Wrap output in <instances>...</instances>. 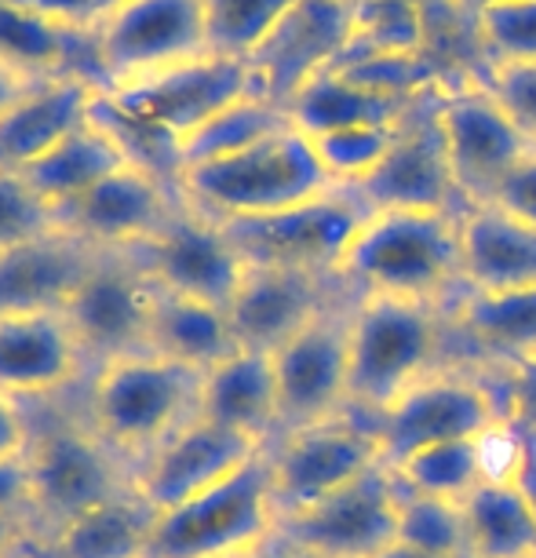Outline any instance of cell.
<instances>
[{"instance_id": "6da1fadb", "label": "cell", "mask_w": 536, "mask_h": 558, "mask_svg": "<svg viewBox=\"0 0 536 558\" xmlns=\"http://www.w3.org/2000/svg\"><path fill=\"white\" fill-rule=\"evenodd\" d=\"M460 213H413V208L373 213L346 245L336 278L354 300L394 296L446 307L464 289Z\"/></svg>"}, {"instance_id": "7a4b0ae2", "label": "cell", "mask_w": 536, "mask_h": 558, "mask_svg": "<svg viewBox=\"0 0 536 558\" xmlns=\"http://www.w3.org/2000/svg\"><path fill=\"white\" fill-rule=\"evenodd\" d=\"M346 340H351V373H346L351 409L373 424L409 387L453 362L441 303L357 296Z\"/></svg>"}, {"instance_id": "3957f363", "label": "cell", "mask_w": 536, "mask_h": 558, "mask_svg": "<svg viewBox=\"0 0 536 558\" xmlns=\"http://www.w3.org/2000/svg\"><path fill=\"white\" fill-rule=\"evenodd\" d=\"M66 398L29 405L34 430H29L26 463L40 544L77 514L132 489V463L121 460L92 430L81 405L66 402Z\"/></svg>"}, {"instance_id": "277c9868", "label": "cell", "mask_w": 536, "mask_h": 558, "mask_svg": "<svg viewBox=\"0 0 536 558\" xmlns=\"http://www.w3.org/2000/svg\"><path fill=\"white\" fill-rule=\"evenodd\" d=\"M202 376L197 368L168 362L154 351L124 354L92 368L77 391V405L92 430L135 471L146 452L197 416Z\"/></svg>"}, {"instance_id": "5b68a950", "label": "cell", "mask_w": 536, "mask_h": 558, "mask_svg": "<svg viewBox=\"0 0 536 558\" xmlns=\"http://www.w3.org/2000/svg\"><path fill=\"white\" fill-rule=\"evenodd\" d=\"M332 186L336 183L321 168L310 135L300 129H285L241 154L179 172L183 202L219 223L285 213Z\"/></svg>"}, {"instance_id": "8992f818", "label": "cell", "mask_w": 536, "mask_h": 558, "mask_svg": "<svg viewBox=\"0 0 536 558\" xmlns=\"http://www.w3.org/2000/svg\"><path fill=\"white\" fill-rule=\"evenodd\" d=\"M278 530L267 449L202 497L154 514L146 558H241Z\"/></svg>"}, {"instance_id": "52a82bcc", "label": "cell", "mask_w": 536, "mask_h": 558, "mask_svg": "<svg viewBox=\"0 0 536 558\" xmlns=\"http://www.w3.org/2000/svg\"><path fill=\"white\" fill-rule=\"evenodd\" d=\"M500 387L489 368L449 362L413 384L387 413L376 420L383 463H398L416 449L438 441L482 438L503 424Z\"/></svg>"}, {"instance_id": "ba28073f", "label": "cell", "mask_w": 536, "mask_h": 558, "mask_svg": "<svg viewBox=\"0 0 536 558\" xmlns=\"http://www.w3.org/2000/svg\"><path fill=\"white\" fill-rule=\"evenodd\" d=\"M267 457L281 519V514L303 511L329 493L351 486L354 478L383 463V446L373 420L346 409L340 416L278 435L267 446Z\"/></svg>"}, {"instance_id": "9c48e42d", "label": "cell", "mask_w": 536, "mask_h": 558, "mask_svg": "<svg viewBox=\"0 0 536 558\" xmlns=\"http://www.w3.org/2000/svg\"><path fill=\"white\" fill-rule=\"evenodd\" d=\"M373 216V205L354 186H332L285 213L223 223L245 263L336 274L346 245Z\"/></svg>"}, {"instance_id": "30bf717a", "label": "cell", "mask_w": 536, "mask_h": 558, "mask_svg": "<svg viewBox=\"0 0 536 558\" xmlns=\"http://www.w3.org/2000/svg\"><path fill=\"white\" fill-rule=\"evenodd\" d=\"M157 286L132 252H99L66 300L73 336H77L88 373L124 354L150 351Z\"/></svg>"}, {"instance_id": "8fae6325", "label": "cell", "mask_w": 536, "mask_h": 558, "mask_svg": "<svg viewBox=\"0 0 536 558\" xmlns=\"http://www.w3.org/2000/svg\"><path fill=\"white\" fill-rule=\"evenodd\" d=\"M438 118L464 205L492 202L503 186V179L536 146L525 140V132L508 118V110L492 99V92L475 73L441 84Z\"/></svg>"}, {"instance_id": "7c38bea8", "label": "cell", "mask_w": 536, "mask_h": 558, "mask_svg": "<svg viewBox=\"0 0 536 558\" xmlns=\"http://www.w3.org/2000/svg\"><path fill=\"white\" fill-rule=\"evenodd\" d=\"M438 99H441V84L424 92L405 110V118L394 124V140L387 146L380 168L365 183L354 186L373 205V213H387V208L460 213L464 208V197L456 191L453 165H449Z\"/></svg>"}, {"instance_id": "4fadbf2b", "label": "cell", "mask_w": 536, "mask_h": 558, "mask_svg": "<svg viewBox=\"0 0 536 558\" xmlns=\"http://www.w3.org/2000/svg\"><path fill=\"white\" fill-rule=\"evenodd\" d=\"M96 45L107 88L212 56L205 0H121L96 26Z\"/></svg>"}, {"instance_id": "5bb4252c", "label": "cell", "mask_w": 536, "mask_h": 558, "mask_svg": "<svg viewBox=\"0 0 536 558\" xmlns=\"http://www.w3.org/2000/svg\"><path fill=\"white\" fill-rule=\"evenodd\" d=\"M107 96L121 110L154 121L157 129L172 132L183 143L186 135L202 129L219 110L256 96V81H252L248 59L202 56L191 62H175V66L143 73V77L121 81L107 88Z\"/></svg>"}, {"instance_id": "9a60e30c", "label": "cell", "mask_w": 536, "mask_h": 558, "mask_svg": "<svg viewBox=\"0 0 536 558\" xmlns=\"http://www.w3.org/2000/svg\"><path fill=\"white\" fill-rule=\"evenodd\" d=\"M398 486L394 471L376 463L351 486L329 493L303 511L281 514L278 533L321 558H380L398 544Z\"/></svg>"}, {"instance_id": "2e32d148", "label": "cell", "mask_w": 536, "mask_h": 558, "mask_svg": "<svg viewBox=\"0 0 536 558\" xmlns=\"http://www.w3.org/2000/svg\"><path fill=\"white\" fill-rule=\"evenodd\" d=\"M132 256L143 263V270L150 274L157 289L216 303L223 311L248 270L230 230L186 202Z\"/></svg>"}, {"instance_id": "e0dca14e", "label": "cell", "mask_w": 536, "mask_h": 558, "mask_svg": "<svg viewBox=\"0 0 536 558\" xmlns=\"http://www.w3.org/2000/svg\"><path fill=\"white\" fill-rule=\"evenodd\" d=\"M354 40V0H296L248 56L256 96L289 107L318 73L332 70Z\"/></svg>"}, {"instance_id": "ac0fdd59", "label": "cell", "mask_w": 536, "mask_h": 558, "mask_svg": "<svg viewBox=\"0 0 536 558\" xmlns=\"http://www.w3.org/2000/svg\"><path fill=\"white\" fill-rule=\"evenodd\" d=\"M351 300L354 296L336 274L248 263L234 300L227 303V318L241 351L275 354L281 343L300 336L321 314Z\"/></svg>"}, {"instance_id": "d6986e66", "label": "cell", "mask_w": 536, "mask_h": 558, "mask_svg": "<svg viewBox=\"0 0 536 558\" xmlns=\"http://www.w3.org/2000/svg\"><path fill=\"white\" fill-rule=\"evenodd\" d=\"M263 449H267L263 441L237 435V430L212 424L197 413L135 463L132 489L150 511H168L237 475Z\"/></svg>"}, {"instance_id": "ffe728a7", "label": "cell", "mask_w": 536, "mask_h": 558, "mask_svg": "<svg viewBox=\"0 0 536 558\" xmlns=\"http://www.w3.org/2000/svg\"><path fill=\"white\" fill-rule=\"evenodd\" d=\"M351 307L354 300L332 307L270 354L281 405L278 435L340 416L351 409V391H346V373H351V340H346V332H351Z\"/></svg>"}, {"instance_id": "44dd1931", "label": "cell", "mask_w": 536, "mask_h": 558, "mask_svg": "<svg viewBox=\"0 0 536 558\" xmlns=\"http://www.w3.org/2000/svg\"><path fill=\"white\" fill-rule=\"evenodd\" d=\"M179 205H183L179 183L150 168L121 165L92 191H84L77 202L59 208L56 223L88 248L135 252L172 219Z\"/></svg>"}, {"instance_id": "7402d4cb", "label": "cell", "mask_w": 536, "mask_h": 558, "mask_svg": "<svg viewBox=\"0 0 536 558\" xmlns=\"http://www.w3.org/2000/svg\"><path fill=\"white\" fill-rule=\"evenodd\" d=\"M88 362L62 311L0 314V391L19 402L77 395Z\"/></svg>"}, {"instance_id": "603a6c76", "label": "cell", "mask_w": 536, "mask_h": 558, "mask_svg": "<svg viewBox=\"0 0 536 558\" xmlns=\"http://www.w3.org/2000/svg\"><path fill=\"white\" fill-rule=\"evenodd\" d=\"M449 347L460 365H514L536 357V286L475 292L446 303Z\"/></svg>"}, {"instance_id": "cb8c5ba5", "label": "cell", "mask_w": 536, "mask_h": 558, "mask_svg": "<svg viewBox=\"0 0 536 558\" xmlns=\"http://www.w3.org/2000/svg\"><path fill=\"white\" fill-rule=\"evenodd\" d=\"M0 66L29 81L88 77L107 92L96 26H66L19 0H0Z\"/></svg>"}, {"instance_id": "d4e9b609", "label": "cell", "mask_w": 536, "mask_h": 558, "mask_svg": "<svg viewBox=\"0 0 536 558\" xmlns=\"http://www.w3.org/2000/svg\"><path fill=\"white\" fill-rule=\"evenodd\" d=\"M99 92L88 77H56L19 96L0 113V172H23L81 129Z\"/></svg>"}, {"instance_id": "484cf974", "label": "cell", "mask_w": 536, "mask_h": 558, "mask_svg": "<svg viewBox=\"0 0 536 558\" xmlns=\"http://www.w3.org/2000/svg\"><path fill=\"white\" fill-rule=\"evenodd\" d=\"M96 248L66 230L0 248V314L62 311L88 270Z\"/></svg>"}, {"instance_id": "4316f807", "label": "cell", "mask_w": 536, "mask_h": 558, "mask_svg": "<svg viewBox=\"0 0 536 558\" xmlns=\"http://www.w3.org/2000/svg\"><path fill=\"white\" fill-rule=\"evenodd\" d=\"M460 270H464V289L475 292L536 286V227L492 202L464 205Z\"/></svg>"}, {"instance_id": "83f0119b", "label": "cell", "mask_w": 536, "mask_h": 558, "mask_svg": "<svg viewBox=\"0 0 536 558\" xmlns=\"http://www.w3.org/2000/svg\"><path fill=\"white\" fill-rule=\"evenodd\" d=\"M197 413L270 446L281 430L278 380L270 354L234 351L202 376V405Z\"/></svg>"}, {"instance_id": "f1b7e54d", "label": "cell", "mask_w": 536, "mask_h": 558, "mask_svg": "<svg viewBox=\"0 0 536 558\" xmlns=\"http://www.w3.org/2000/svg\"><path fill=\"white\" fill-rule=\"evenodd\" d=\"M150 351L168 357V362L208 373L241 347L223 307L157 289L150 318Z\"/></svg>"}, {"instance_id": "f546056e", "label": "cell", "mask_w": 536, "mask_h": 558, "mask_svg": "<svg viewBox=\"0 0 536 558\" xmlns=\"http://www.w3.org/2000/svg\"><path fill=\"white\" fill-rule=\"evenodd\" d=\"M154 514L129 489L51 533L40 544V558H146Z\"/></svg>"}, {"instance_id": "4dcf8cb0", "label": "cell", "mask_w": 536, "mask_h": 558, "mask_svg": "<svg viewBox=\"0 0 536 558\" xmlns=\"http://www.w3.org/2000/svg\"><path fill=\"white\" fill-rule=\"evenodd\" d=\"M121 165H132V161L124 157L118 140L88 113V121H84L81 129H73L66 140L51 146L40 161L23 168V175L59 213V208H66L70 202H77L84 191H92L99 179L118 172Z\"/></svg>"}, {"instance_id": "1f68e13d", "label": "cell", "mask_w": 536, "mask_h": 558, "mask_svg": "<svg viewBox=\"0 0 536 558\" xmlns=\"http://www.w3.org/2000/svg\"><path fill=\"white\" fill-rule=\"evenodd\" d=\"M419 99V96H416ZM416 99H391L380 92L357 88L336 70H325L310 77L296 96L289 99L292 129L303 135H325L340 129H357V124H398Z\"/></svg>"}, {"instance_id": "d6a6232c", "label": "cell", "mask_w": 536, "mask_h": 558, "mask_svg": "<svg viewBox=\"0 0 536 558\" xmlns=\"http://www.w3.org/2000/svg\"><path fill=\"white\" fill-rule=\"evenodd\" d=\"M467 558H536V508L511 478H482L464 497Z\"/></svg>"}, {"instance_id": "836d02e7", "label": "cell", "mask_w": 536, "mask_h": 558, "mask_svg": "<svg viewBox=\"0 0 536 558\" xmlns=\"http://www.w3.org/2000/svg\"><path fill=\"white\" fill-rule=\"evenodd\" d=\"M285 129H292V118L285 107H278V102H270L263 96H248L234 102V107L219 110L202 129H194L186 135V140L179 143V157H183V168L219 161V157L241 154Z\"/></svg>"}, {"instance_id": "e575fe53", "label": "cell", "mask_w": 536, "mask_h": 558, "mask_svg": "<svg viewBox=\"0 0 536 558\" xmlns=\"http://www.w3.org/2000/svg\"><path fill=\"white\" fill-rule=\"evenodd\" d=\"M398 482L413 493L427 497L460 500L486 478V460H482V438H460V441H438V446L416 449L398 463H387Z\"/></svg>"}, {"instance_id": "d590c367", "label": "cell", "mask_w": 536, "mask_h": 558, "mask_svg": "<svg viewBox=\"0 0 536 558\" xmlns=\"http://www.w3.org/2000/svg\"><path fill=\"white\" fill-rule=\"evenodd\" d=\"M427 4L419 0H354V40L343 56H416L430 51Z\"/></svg>"}, {"instance_id": "8d00e7d4", "label": "cell", "mask_w": 536, "mask_h": 558, "mask_svg": "<svg viewBox=\"0 0 536 558\" xmlns=\"http://www.w3.org/2000/svg\"><path fill=\"white\" fill-rule=\"evenodd\" d=\"M398 544L438 558H467L464 504L427 497V493H413L402 486V500H398Z\"/></svg>"}, {"instance_id": "74e56055", "label": "cell", "mask_w": 536, "mask_h": 558, "mask_svg": "<svg viewBox=\"0 0 536 558\" xmlns=\"http://www.w3.org/2000/svg\"><path fill=\"white\" fill-rule=\"evenodd\" d=\"M92 118H96L102 129H107L118 146L124 150L132 165L150 168V172L172 179L179 183V172H183V157H179V140L172 132L157 129L154 121L135 118V113L121 110L107 92H99L96 102H92Z\"/></svg>"}, {"instance_id": "f35d334b", "label": "cell", "mask_w": 536, "mask_h": 558, "mask_svg": "<svg viewBox=\"0 0 536 558\" xmlns=\"http://www.w3.org/2000/svg\"><path fill=\"white\" fill-rule=\"evenodd\" d=\"M296 0H205L212 56L248 59Z\"/></svg>"}, {"instance_id": "ab89813d", "label": "cell", "mask_w": 536, "mask_h": 558, "mask_svg": "<svg viewBox=\"0 0 536 558\" xmlns=\"http://www.w3.org/2000/svg\"><path fill=\"white\" fill-rule=\"evenodd\" d=\"M391 140H394V124H357V129L314 135L310 143L336 186H357L380 168Z\"/></svg>"}, {"instance_id": "60d3db41", "label": "cell", "mask_w": 536, "mask_h": 558, "mask_svg": "<svg viewBox=\"0 0 536 558\" xmlns=\"http://www.w3.org/2000/svg\"><path fill=\"white\" fill-rule=\"evenodd\" d=\"M471 26L486 62H536V0H503Z\"/></svg>"}, {"instance_id": "b9f144b4", "label": "cell", "mask_w": 536, "mask_h": 558, "mask_svg": "<svg viewBox=\"0 0 536 558\" xmlns=\"http://www.w3.org/2000/svg\"><path fill=\"white\" fill-rule=\"evenodd\" d=\"M59 230L56 208L26 183L23 172H0V248Z\"/></svg>"}, {"instance_id": "7bdbcfd3", "label": "cell", "mask_w": 536, "mask_h": 558, "mask_svg": "<svg viewBox=\"0 0 536 558\" xmlns=\"http://www.w3.org/2000/svg\"><path fill=\"white\" fill-rule=\"evenodd\" d=\"M475 77L508 110V118L536 143V62H486Z\"/></svg>"}, {"instance_id": "ee69618b", "label": "cell", "mask_w": 536, "mask_h": 558, "mask_svg": "<svg viewBox=\"0 0 536 558\" xmlns=\"http://www.w3.org/2000/svg\"><path fill=\"white\" fill-rule=\"evenodd\" d=\"M492 373L500 387V402L508 413V424L519 430H536V357L514 365H482Z\"/></svg>"}, {"instance_id": "f6af8a7d", "label": "cell", "mask_w": 536, "mask_h": 558, "mask_svg": "<svg viewBox=\"0 0 536 558\" xmlns=\"http://www.w3.org/2000/svg\"><path fill=\"white\" fill-rule=\"evenodd\" d=\"M0 514L4 519L34 522V486H29V463L23 457L0 460ZM37 530V525H34Z\"/></svg>"}, {"instance_id": "bcb514c9", "label": "cell", "mask_w": 536, "mask_h": 558, "mask_svg": "<svg viewBox=\"0 0 536 558\" xmlns=\"http://www.w3.org/2000/svg\"><path fill=\"white\" fill-rule=\"evenodd\" d=\"M492 205H500L503 213L519 216L525 223L536 227V146L525 154V161L503 179V186L497 191V197H492Z\"/></svg>"}, {"instance_id": "7dc6e473", "label": "cell", "mask_w": 536, "mask_h": 558, "mask_svg": "<svg viewBox=\"0 0 536 558\" xmlns=\"http://www.w3.org/2000/svg\"><path fill=\"white\" fill-rule=\"evenodd\" d=\"M29 405L19 398L0 391V460L4 457H23L29 446Z\"/></svg>"}, {"instance_id": "c3c4849f", "label": "cell", "mask_w": 536, "mask_h": 558, "mask_svg": "<svg viewBox=\"0 0 536 558\" xmlns=\"http://www.w3.org/2000/svg\"><path fill=\"white\" fill-rule=\"evenodd\" d=\"M19 4L37 8V12L59 19V23H66V26L92 29L102 23V15L113 8V0H19Z\"/></svg>"}, {"instance_id": "681fc988", "label": "cell", "mask_w": 536, "mask_h": 558, "mask_svg": "<svg viewBox=\"0 0 536 558\" xmlns=\"http://www.w3.org/2000/svg\"><path fill=\"white\" fill-rule=\"evenodd\" d=\"M40 533L26 519H4L0 514V558H37Z\"/></svg>"}, {"instance_id": "f907efd6", "label": "cell", "mask_w": 536, "mask_h": 558, "mask_svg": "<svg viewBox=\"0 0 536 558\" xmlns=\"http://www.w3.org/2000/svg\"><path fill=\"white\" fill-rule=\"evenodd\" d=\"M511 482L536 508V430H522V449H519V463H514Z\"/></svg>"}, {"instance_id": "816d5d0a", "label": "cell", "mask_w": 536, "mask_h": 558, "mask_svg": "<svg viewBox=\"0 0 536 558\" xmlns=\"http://www.w3.org/2000/svg\"><path fill=\"white\" fill-rule=\"evenodd\" d=\"M241 558H321V555L307 551V547H300L296 541H289L285 533L275 530V536H267L259 547H252V551Z\"/></svg>"}, {"instance_id": "f5cc1de1", "label": "cell", "mask_w": 536, "mask_h": 558, "mask_svg": "<svg viewBox=\"0 0 536 558\" xmlns=\"http://www.w3.org/2000/svg\"><path fill=\"white\" fill-rule=\"evenodd\" d=\"M34 84H40V81H29V77H23V73L0 66V113L12 107L19 96H26V92L34 88Z\"/></svg>"}, {"instance_id": "db71d44e", "label": "cell", "mask_w": 536, "mask_h": 558, "mask_svg": "<svg viewBox=\"0 0 536 558\" xmlns=\"http://www.w3.org/2000/svg\"><path fill=\"white\" fill-rule=\"evenodd\" d=\"M446 4H449V8H456L460 15L471 19V23H475V19H478L482 12H489V8L503 4V0H446Z\"/></svg>"}, {"instance_id": "11a10c76", "label": "cell", "mask_w": 536, "mask_h": 558, "mask_svg": "<svg viewBox=\"0 0 536 558\" xmlns=\"http://www.w3.org/2000/svg\"><path fill=\"white\" fill-rule=\"evenodd\" d=\"M380 558H438V555H427V551H416V547H405V544H394L387 547Z\"/></svg>"}, {"instance_id": "9f6ffc18", "label": "cell", "mask_w": 536, "mask_h": 558, "mask_svg": "<svg viewBox=\"0 0 536 558\" xmlns=\"http://www.w3.org/2000/svg\"><path fill=\"white\" fill-rule=\"evenodd\" d=\"M419 4H427V8H430V0H419Z\"/></svg>"}, {"instance_id": "6f0895ef", "label": "cell", "mask_w": 536, "mask_h": 558, "mask_svg": "<svg viewBox=\"0 0 536 558\" xmlns=\"http://www.w3.org/2000/svg\"><path fill=\"white\" fill-rule=\"evenodd\" d=\"M118 4H121V0H113V8H118Z\"/></svg>"}, {"instance_id": "680465c9", "label": "cell", "mask_w": 536, "mask_h": 558, "mask_svg": "<svg viewBox=\"0 0 536 558\" xmlns=\"http://www.w3.org/2000/svg\"><path fill=\"white\" fill-rule=\"evenodd\" d=\"M37 558H40V555H37Z\"/></svg>"}]
</instances>
